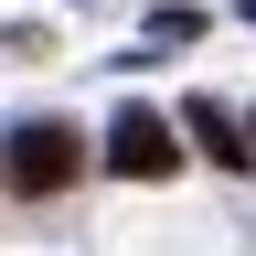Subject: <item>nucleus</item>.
I'll list each match as a JSON object with an SVG mask.
<instances>
[{
	"label": "nucleus",
	"mask_w": 256,
	"mask_h": 256,
	"mask_svg": "<svg viewBox=\"0 0 256 256\" xmlns=\"http://www.w3.org/2000/svg\"><path fill=\"white\" fill-rule=\"evenodd\" d=\"M182 128H192V139H203V150L224 160V171H256V150H246V128H235V118H224V107H214V96H192V107H182Z\"/></svg>",
	"instance_id": "3"
},
{
	"label": "nucleus",
	"mask_w": 256,
	"mask_h": 256,
	"mask_svg": "<svg viewBox=\"0 0 256 256\" xmlns=\"http://www.w3.org/2000/svg\"><path fill=\"white\" fill-rule=\"evenodd\" d=\"M107 171H128V182H171V171H182L171 118H160V107H118V128H107Z\"/></svg>",
	"instance_id": "2"
},
{
	"label": "nucleus",
	"mask_w": 256,
	"mask_h": 256,
	"mask_svg": "<svg viewBox=\"0 0 256 256\" xmlns=\"http://www.w3.org/2000/svg\"><path fill=\"white\" fill-rule=\"evenodd\" d=\"M246 150H256V128H246Z\"/></svg>",
	"instance_id": "4"
},
{
	"label": "nucleus",
	"mask_w": 256,
	"mask_h": 256,
	"mask_svg": "<svg viewBox=\"0 0 256 256\" xmlns=\"http://www.w3.org/2000/svg\"><path fill=\"white\" fill-rule=\"evenodd\" d=\"M75 171H86V139H75L64 118H32L22 139H11V160H0V182H11V192H32V203H43V192H64Z\"/></svg>",
	"instance_id": "1"
}]
</instances>
